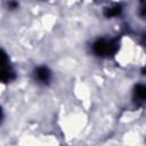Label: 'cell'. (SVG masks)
Returning <instances> with one entry per match:
<instances>
[{
    "label": "cell",
    "mask_w": 146,
    "mask_h": 146,
    "mask_svg": "<svg viewBox=\"0 0 146 146\" xmlns=\"http://www.w3.org/2000/svg\"><path fill=\"white\" fill-rule=\"evenodd\" d=\"M137 95L140 98H146V87L145 86H139L137 88Z\"/></svg>",
    "instance_id": "cell-1"
}]
</instances>
